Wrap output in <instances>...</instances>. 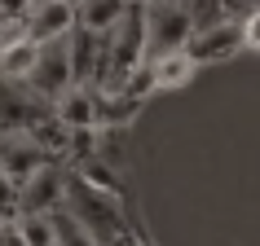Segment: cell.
Wrapping results in <instances>:
<instances>
[{"instance_id": "cell-9", "label": "cell", "mask_w": 260, "mask_h": 246, "mask_svg": "<svg viewBox=\"0 0 260 246\" xmlns=\"http://www.w3.org/2000/svg\"><path fill=\"white\" fill-rule=\"evenodd\" d=\"M123 0H84V5H75V31H84V35H93V40H106L110 31H115V22L123 18Z\"/></svg>"}, {"instance_id": "cell-12", "label": "cell", "mask_w": 260, "mask_h": 246, "mask_svg": "<svg viewBox=\"0 0 260 246\" xmlns=\"http://www.w3.org/2000/svg\"><path fill=\"white\" fill-rule=\"evenodd\" d=\"M49 229H53V246H102V242L93 237V233H88V229L80 224V220H75V216L67 211V207L49 216Z\"/></svg>"}, {"instance_id": "cell-14", "label": "cell", "mask_w": 260, "mask_h": 246, "mask_svg": "<svg viewBox=\"0 0 260 246\" xmlns=\"http://www.w3.org/2000/svg\"><path fill=\"white\" fill-rule=\"evenodd\" d=\"M185 5H190V27H194V35L225 22V0H185Z\"/></svg>"}, {"instance_id": "cell-8", "label": "cell", "mask_w": 260, "mask_h": 246, "mask_svg": "<svg viewBox=\"0 0 260 246\" xmlns=\"http://www.w3.org/2000/svg\"><path fill=\"white\" fill-rule=\"evenodd\" d=\"M146 75H150V93H181V88L194 84L199 66H194L185 53H168V57L146 62Z\"/></svg>"}, {"instance_id": "cell-4", "label": "cell", "mask_w": 260, "mask_h": 246, "mask_svg": "<svg viewBox=\"0 0 260 246\" xmlns=\"http://www.w3.org/2000/svg\"><path fill=\"white\" fill-rule=\"evenodd\" d=\"M67 172L53 163H44L36 176L18 189V211H36V216H53V211H62L67 207Z\"/></svg>"}, {"instance_id": "cell-3", "label": "cell", "mask_w": 260, "mask_h": 246, "mask_svg": "<svg viewBox=\"0 0 260 246\" xmlns=\"http://www.w3.org/2000/svg\"><path fill=\"white\" fill-rule=\"evenodd\" d=\"M44 163H49V158H44L40 145L27 137V128H18V132H0V176L9 180L14 189H22Z\"/></svg>"}, {"instance_id": "cell-7", "label": "cell", "mask_w": 260, "mask_h": 246, "mask_svg": "<svg viewBox=\"0 0 260 246\" xmlns=\"http://www.w3.org/2000/svg\"><path fill=\"white\" fill-rule=\"evenodd\" d=\"M49 114L67 132H97V88H67Z\"/></svg>"}, {"instance_id": "cell-6", "label": "cell", "mask_w": 260, "mask_h": 246, "mask_svg": "<svg viewBox=\"0 0 260 246\" xmlns=\"http://www.w3.org/2000/svg\"><path fill=\"white\" fill-rule=\"evenodd\" d=\"M185 57H190L199 70L212 66V62H230V57H243V40H238V27H234V22H220V27H212V31H199V35H190V44H185Z\"/></svg>"}, {"instance_id": "cell-2", "label": "cell", "mask_w": 260, "mask_h": 246, "mask_svg": "<svg viewBox=\"0 0 260 246\" xmlns=\"http://www.w3.org/2000/svg\"><path fill=\"white\" fill-rule=\"evenodd\" d=\"M22 22H27L31 44H57L75 31V5L71 0H40V5H22Z\"/></svg>"}, {"instance_id": "cell-13", "label": "cell", "mask_w": 260, "mask_h": 246, "mask_svg": "<svg viewBox=\"0 0 260 246\" xmlns=\"http://www.w3.org/2000/svg\"><path fill=\"white\" fill-rule=\"evenodd\" d=\"M14 233L22 246H53V229H49V216H36V211H18L14 220Z\"/></svg>"}, {"instance_id": "cell-11", "label": "cell", "mask_w": 260, "mask_h": 246, "mask_svg": "<svg viewBox=\"0 0 260 246\" xmlns=\"http://www.w3.org/2000/svg\"><path fill=\"white\" fill-rule=\"evenodd\" d=\"M36 57H40V44H31L27 35L14 40L9 49H0V79H5V84H27Z\"/></svg>"}, {"instance_id": "cell-5", "label": "cell", "mask_w": 260, "mask_h": 246, "mask_svg": "<svg viewBox=\"0 0 260 246\" xmlns=\"http://www.w3.org/2000/svg\"><path fill=\"white\" fill-rule=\"evenodd\" d=\"M27 88L44 101H57V97L71 88V62H67V44H44L40 57H36V66L27 75Z\"/></svg>"}, {"instance_id": "cell-10", "label": "cell", "mask_w": 260, "mask_h": 246, "mask_svg": "<svg viewBox=\"0 0 260 246\" xmlns=\"http://www.w3.org/2000/svg\"><path fill=\"white\" fill-rule=\"evenodd\" d=\"M75 180H80L84 189H93V193H106V198H123L119 167L102 163V158H84V163H75Z\"/></svg>"}, {"instance_id": "cell-1", "label": "cell", "mask_w": 260, "mask_h": 246, "mask_svg": "<svg viewBox=\"0 0 260 246\" xmlns=\"http://www.w3.org/2000/svg\"><path fill=\"white\" fill-rule=\"evenodd\" d=\"M194 27H190V5L181 0H150L141 5V57L154 62V57L168 53H185Z\"/></svg>"}]
</instances>
